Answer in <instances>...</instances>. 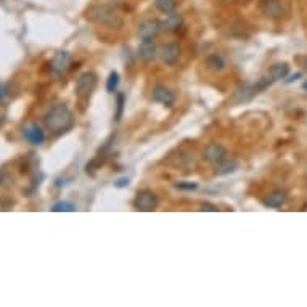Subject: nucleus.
I'll return each instance as SVG.
<instances>
[{
    "mask_svg": "<svg viewBox=\"0 0 307 307\" xmlns=\"http://www.w3.org/2000/svg\"><path fill=\"white\" fill-rule=\"evenodd\" d=\"M127 183H129V180H127V179H121V180L116 183V187H126Z\"/></svg>",
    "mask_w": 307,
    "mask_h": 307,
    "instance_id": "b1692460",
    "label": "nucleus"
},
{
    "mask_svg": "<svg viewBox=\"0 0 307 307\" xmlns=\"http://www.w3.org/2000/svg\"><path fill=\"white\" fill-rule=\"evenodd\" d=\"M118 86H119V74L116 71H111L109 76H108V80H106V90L109 94H115L118 90Z\"/></svg>",
    "mask_w": 307,
    "mask_h": 307,
    "instance_id": "6ab92c4d",
    "label": "nucleus"
},
{
    "mask_svg": "<svg viewBox=\"0 0 307 307\" xmlns=\"http://www.w3.org/2000/svg\"><path fill=\"white\" fill-rule=\"evenodd\" d=\"M182 24H183L182 15L174 12V13L166 15V19L161 21V31H164V33H177V31L182 27Z\"/></svg>",
    "mask_w": 307,
    "mask_h": 307,
    "instance_id": "ddd939ff",
    "label": "nucleus"
},
{
    "mask_svg": "<svg viewBox=\"0 0 307 307\" xmlns=\"http://www.w3.org/2000/svg\"><path fill=\"white\" fill-rule=\"evenodd\" d=\"M153 100L171 108L176 103V95H174V92H171L166 86H156L153 89Z\"/></svg>",
    "mask_w": 307,
    "mask_h": 307,
    "instance_id": "6e6552de",
    "label": "nucleus"
},
{
    "mask_svg": "<svg viewBox=\"0 0 307 307\" xmlns=\"http://www.w3.org/2000/svg\"><path fill=\"white\" fill-rule=\"evenodd\" d=\"M222 2H237V0H222Z\"/></svg>",
    "mask_w": 307,
    "mask_h": 307,
    "instance_id": "bb28decb",
    "label": "nucleus"
},
{
    "mask_svg": "<svg viewBox=\"0 0 307 307\" xmlns=\"http://www.w3.org/2000/svg\"><path fill=\"white\" fill-rule=\"evenodd\" d=\"M302 87H304V90H305V92H307V80H305V82H304V84H302Z\"/></svg>",
    "mask_w": 307,
    "mask_h": 307,
    "instance_id": "a878e982",
    "label": "nucleus"
},
{
    "mask_svg": "<svg viewBox=\"0 0 307 307\" xmlns=\"http://www.w3.org/2000/svg\"><path fill=\"white\" fill-rule=\"evenodd\" d=\"M176 187L180 190H195L197 183H176Z\"/></svg>",
    "mask_w": 307,
    "mask_h": 307,
    "instance_id": "4be33fe9",
    "label": "nucleus"
},
{
    "mask_svg": "<svg viewBox=\"0 0 307 307\" xmlns=\"http://www.w3.org/2000/svg\"><path fill=\"white\" fill-rule=\"evenodd\" d=\"M290 73V66L288 63H275L269 68V77L273 80H280V79H285Z\"/></svg>",
    "mask_w": 307,
    "mask_h": 307,
    "instance_id": "f3484780",
    "label": "nucleus"
},
{
    "mask_svg": "<svg viewBox=\"0 0 307 307\" xmlns=\"http://www.w3.org/2000/svg\"><path fill=\"white\" fill-rule=\"evenodd\" d=\"M161 31V21L158 19H145L138 26V34L142 39H155Z\"/></svg>",
    "mask_w": 307,
    "mask_h": 307,
    "instance_id": "9d476101",
    "label": "nucleus"
},
{
    "mask_svg": "<svg viewBox=\"0 0 307 307\" xmlns=\"http://www.w3.org/2000/svg\"><path fill=\"white\" fill-rule=\"evenodd\" d=\"M138 55L140 58L145 61V63H150L156 58L158 55V47L156 42L153 39H142V44L138 47Z\"/></svg>",
    "mask_w": 307,
    "mask_h": 307,
    "instance_id": "1a4fd4ad",
    "label": "nucleus"
},
{
    "mask_svg": "<svg viewBox=\"0 0 307 307\" xmlns=\"http://www.w3.org/2000/svg\"><path fill=\"white\" fill-rule=\"evenodd\" d=\"M261 12L270 19H280L285 15V7L282 0H262Z\"/></svg>",
    "mask_w": 307,
    "mask_h": 307,
    "instance_id": "39448f33",
    "label": "nucleus"
},
{
    "mask_svg": "<svg viewBox=\"0 0 307 307\" xmlns=\"http://www.w3.org/2000/svg\"><path fill=\"white\" fill-rule=\"evenodd\" d=\"M285 203H286V193L282 191V190H275V191L269 193V195L264 198V204H265V206H267V208H273V209L282 208Z\"/></svg>",
    "mask_w": 307,
    "mask_h": 307,
    "instance_id": "2eb2a0df",
    "label": "nucleus"
},
{
    "mask_svg": "<svg viewBox=\"0 0 307 307\" xmlns=\"http://www.w3.org/2000/svg\"><path fill=\"white\" fill-rule=\"evenodd\" d=\"M55 212H61V211H74L76 208H74V204H71V203H57L55 206L52 208Z\"/></svg>",
    "mask_w": 307,
    "mask_h": 307,
    "instance_id": "aec40b11",
    "label": "nucleus"
},
{
    "mask_svg": "<svg viewBox=\"0 0 307 307\" xmlns=\"http://www.w3.org/2000/svg\"><path fill=\"white\" fill-rule=\"evenodd\" d=\"M159 57H161V61L166 66H174L179 61L180 47L177 44H166V45H162L161 50H159Z\"/></svg>",
    "mask_w": 307,
    "mask_h": 307,
    "instance_id": "0eeeda50",
    "label": "nucleus"
},
{
    "mask_svg": "<svg viewBox=\"0 0 307 307\" xmlns=\"http://www.w3.org/2000/svg\"><path fill=\"white\" fill-rule=\"evenodd\" d=\"M155 7L159 13H174L177 10V0H155Z\"/></svg>",
    "mask_w": 307,
    "mask_h": 307,
    "instance_id": "a211bd4d",
    "label": "nucleus"
},
{
    "mask_svg": "<svg viewBox=\"0 0 307 307\" xmlns=\"http://www.w3.org/2000/svg\"><path fill=\"white\" fill-rule=\"evenodd\" d=\"M44 122L50 132L60 135V134H65V132H68L74 126V118L71 109L65 103H58L47 111Z\"/></svg>",
    "mask_w": 307,
    "mask_h": 307,
    "instance_id": "f257e3e1",
    "label": "nucleus"
},
{
    "mask_svg": "<svg viewBox=\"0 0 307 307\" xmlns=\"http://www.w3.org/2000/svg\"><path fill=\"white\" fill-rule=\"evenodd\" d=\"M301 61H302V68L307 71V57H304V58H301Z\"/></svg>",
    "mask_w": 307,
    "mask_h": 307,
    "instance_id": "393cba45",
    "label": "nucleus"
},
{
    "mask_svg": "<svg viewBox=\"0 0 307 307\" xmlns=\"http://www.w3.org/2000/svg\"><path fill=\"white\" fill-rule=\"evenodd\" d=\"M158 206V198L153 191L150 190H142L137 193V197L134 200V208L138 209V211H145V212H150V211H155Z\"/></svg>",
    "mask_w": 307,
    "mask_h": 307,
    "instance_id": "20e7f679",
    "label": "nucleus"
},
{
    "mask_svg": "<svg viewBox=\"0 0 307 307\" xmlns=\"http://www.w3.org/2000/svg\"><path fill=\"white\" fill-rule=\"evenodd\" d=\"M238 169V161L235 158H225L216 164V176H227V174Z\"/></svg>",
    "mask_w": 307,
    "mask_h": 307,
    "instance_id": "dca6fc26",
    "label": "nucleus"
},
{
    "mask_svg": "<svg viewBox=\"0 0 307 307\" xmlns=\"http://www.w3.org/2000/svg\"><path fill=\"white\" fill-rule=\"evenodd\" d=\"M97 87V74L95 73H84L80 74L76 82V95L82 100H89L92 92Z\"/></svg>",
    "mask_w": 307,
    "mask_h": 307,
    "instance_id": "7ed1b4c3",
    "label": "nucleus"
},
{
    "mask_svg": "<svg viewBox=\"0 0 307 307\" xmlns=\"http://www.w3.org/2000/svg\"><path fill=\"white\" fill-rule=\"evenodd\" d=\"M24 134V138L31 143V145H42V143L45 142V134L44 130L40 129L37 124H29L24 127L23 130Z\"/></svg>",
    "mask_w": 307,
    "mask_h": 307,
    "instance_id": "f8f14e48",
    "label": "nucleus"
},
{
    "mask_svg": "<svg viewBox=\"0 0 307 307\" xmlns=\"http://www.w3.org/2000/svg\"><path fill=\"white\" fill-rule=\"evenodd\" d=\"M203 158L208 162H212V164H217L222 159L227 158V148L220 143H209V145L204 148L203 151Z\"/></svg>",
    "mask_w": 307,
    "mask_h": 307,
    "instance_id": "423d86ee",
    "label": "nucleus"
},
{
    "mask_svg": "<svg viewBox=\"0 0 307 307\" xmlns=\"http://www.w3.org/2000/svg\"><path fill=\"white\" fill-rule=\"evenodd\" d=\"M90 18L94 19L95 23L105 26L108 29H121L124 26V18L121 16L118 10L111 7H95L90 10Z\"/></svg>",
    "mask_w": 307,
    "mask_h": 307,
    "instance_id": "f03ea898",
    "label": "nucleus"
},
{
    "mask_svg": "<svg viewBox=\"0 0 307 307\" xmlns=\"http://www.w3.org/2000/svg\"><path fill=\"white\" fill-rule=\"evenodd\" d=\"M0 179H2V174H0Z\"/></svg>",
    "mask_w": 307,
    "mask_h": 307,
    "instance_id": "cd10ccee",
    "label": "nucleus"
},
{
    "mask_svg": "<svg viewBox=\"0 0 307 307\" xmlns=\"http://www.w3.org/2000/svg\"><path fill=\"white\" fill-rule=\"evenodd\" d=\"M50 66H52V71H53L55 74H58V76L65 74L66 71L69 69V66H71V57H69V53L68 52H58L53 57Z\"/></svg>",
    "mask_w": 307,
    "mask_h": 307,
    "instance_id": "9b49d317",
    "label": "nucleus"
},
{
    "mask_svg": "<svg viewBox=\"0 0 307 307\" xmlns=\"http://www.w3.org/2000/svg\"><path fill=\"white\" fill-rule=\"evenodd\" d=\"M124 101H126L124 94H119V95H118V113H116V121H119L121 116H122V111H124Z\"/></svg>",
    "mask_w": 307,
    "mask_h": 307,
    "instance_id": "412c9836",
    "label": "nucleus"
},
{
    "mask_svg": "<svg viewBox=\"0 0 307 307\" xmlns=\"http://www.w3.org/2000/svg\"><path fill=\"white\" fill-rule=\"evenodd\" d=\"M204 65H206L208 69L214 71V73H222L225 66H227V61H225V58L220 53H211L204 60Z\"/></svg>",
    "mask_w": 307,
    "mask_h": 307,
    "instance_id": "4468645a",
    "label": "nucleus"
},
{
    "mask_svg": "<svg viewBox=\"0 0 307 307\" xmlns=\"http://www.w3.org/2000/svg\"><path fill=\"white\" fill-rule=\"evenodd\" d=\"M201 209L203 211H214V212L219 211V208L216 206V204H209V203H204L203 206H201Z\"/></svg>",
    "mask_w": 307,
    "mask_h": 307,
    "instance_id": "5701e85b",
    "label": "nucleus"
}]
</instances>
